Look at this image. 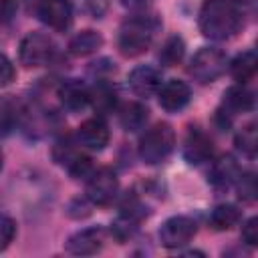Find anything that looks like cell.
<instances>
[{"label": "cell", "instance_id": "d4e9b609", "mask_svg": "<svg viewBox=\"0 0 258 258\" xmlns=\"http://www.w3.org/2000/svg\"><path fill=\"white\" fill-rule=\"evenodd\" d=\"M67 171H69L71 177H75V179H87V177L93 173V163H91V159H89L87 155L79 153V155H75V157L69 161Z\"/></svg>", "mask_w": 258, "mask_h": 258}, {"label": "cell", "instance_id": "e0dca14e", "mask_svg": "<svg viewBox=\"0 0 258 258\" xmlns=\"http://www.w3.org/2000/svg\"><path fill=\"white\" fill-rule=\"evenodd\" d=\"M119 121L125 131H139L149 121V109L141 103H127L119 109Z\"/></svg>", "mask_w": 258, "mask_h": 258}, {"label": "cell", "instance_id": "d6986e66", "mask_svg": "<svg viewBox=\"0 0 258 258\" xmlns=\"http://www.w3.org/2000/svg\"><path fill=\"white\" fill-rule=\"evenodd\" d=\"M240 220H242V212L234 204H220L210 214V226L220 232L232 230L234 226H238Z\"/></svg>", "mask_w": 258, "mask_h": 258}, {"label": "cell", "instance_id": "4fadbf2b", "mask_svg": "<svg viewBox=\"0 0 258 258\" xmlns=\"http://www.w3.org/2000/svg\"><path fill=\"white\" fill-rule=\"evenodd\" d=\"M183 157L189 165H202L214 157V141L200 129H191L183 143Z\"/></svg>", "mask_w": 258, "mask_h": 258}, {"label": "cell", "instance_id": "7a4b0ae2", "mask_svg": "<svg viewBox=\"0 0 258 258\" xmlns=\"http://www.w3.org/2000/svg\"><path fill=\"white\" fill-rule=\"evenodd\" d=\"M157 26L159 24L153 16H147V14L129 16L119 28V36H117L119 52L129 58L143 54L151 46Z\"/></svg>", "mask_w": 258, "mask_h": 258}, {"label": "cell", "instance_id": "30bf717a", "mask_svg": "<svg viewBox=\"0 0 258 258\" xmlns=\"http://www.w3.org/2000/svg\"><path fill=\"white\" fill-rule=\"evenodd\" d=\"M109 137H111L109 127L101 117L87 119L77 129V143L81 147H85V149H91V151L105 149L107 143H109Z\"/></svg>", "mask_w": 258, "mask_h": 258}, {"label": "cell", "instance_id": "9a60e30c", "mask_svg": "<svg viewBox=\"0 0 258 258\" xmlns=\"http://www.w3.org/2000/svg\"><path fill=\"white\" fill-rule=\"evenodd\" d=\"M58 99H60V105L64 109L81 111L91 103V89L83 81L71 79V81H64L58 87Z\"/></svg>", "mask_w": 258, "mask_h": 258}, {"label": "cell", "instance_id": "3957f363", "mask_svg": "<svg viewBox=\"0 0 258 258\" xmlns=\"http://www.w3.org/2000/svg\"><path fill=\"white\" fill-rule=\"evenodd\" d=\"M173 145H175L173 127L169 123H155L139 139V157L143 163L149 165L161 163L173 151Z\"/></svg>", "mask_w": 258, "mask_h": 258}, {"label": "cell", "instance_id": "277c9868", "mask_svg": "<svg viewBox=\"0 0 258 258\" xmlns=\"http://www.w3.org/2000/svg\"><path fill=\"white\" fill-rule=\"evenodd\" d=\"M226 67H228V56L222 48L204 46L194 54L187 73L191 75L194 81L208 85V83H214L216 79H220L226 73Z\"/></svg>", "mask_w": 258, "mask_h": 258}, {"label": "cell", "instance_id": "2e32d148", "mask_svg": "<svg viewBox=\"0 0 258 258\" xmlns=\"http://www.w3.org/2000/svg\"><path fill=\"white\" fill-rule=\"evenodd\" d=\"M224 109H226L224 113H228V115L252 111L254 109V93L248 87H244L242 83L230 87L224 93Z\"/></svg>", "mask_w": 258, "mask_h": 258}, {"label": "cell", "instance_id": "44dd1931", "mask_svg": "<svg viewBox=\"0 0 258 258\" xmlns=\"http://www.w3.org/2000/svg\"><path fill=\"white\" fill-rule=\"evenodd\" d=\"M91 103L95 107L97 113H111L115 107H117V95L115 91L105 83L101 81L93 91H91Z\"/></svg>", "mask_w": 258, "mask_h": 258}, {"label": "cell", "instance_id": "1f68e13d", "mask_svg": "<svg viewBox=\"0 0 258 258\" xmlns=\"http://www.w3.org/2000/svg\"><path fill=\"white\" fill-rule=\"evenodd\" d=\"M234 4H252V0H232Z\"/></svg>", "mask_w": 258, "mask_h": 258}, {"label": "cell", "instance_id": "6da1fadb", "mask_svg": "<svg viewBox=\"0 0 258 258\" xmlns=\"http://www.w3.org/2000/svg\"><path fill=\"white\" fill-rule=\"evenodd\" d=\"M242 24L238 4L232 0H204L198 14L200 32L212 40H228L236 36Z\"/></svg>", "mask_w": 258, "mask_h": 258}, {"label": "cell", "instance_id": "cb8c5ba5", "mask_svg": "<svg viewBox=\"0 0 258 258\" xmlns=\"http://www.w3.org/2000/svg\"><path fill=\"white\" fill-rule=\"evenodd\" d=\"M236 189H238V198L246 204H252L256 200V177L252 171H242L236 179Z\"/></svg>", "mask_w": 258, "mask_h": 258}, {"label": "cell", "instance_id": "4dcf8cb0", "mask_svg": "<svg viewBox=\"0 0 258 258\" xmlns=\"http://www.w3.org/2000/svg\"><path fill=\"white\" fill-rule=\"evenodd\" d=\"M151 2H153V0H121V4H123L125 8H131V10H143V8H147Z\"/></svg>", "mask_w": 258, "mask_h": 258}, {"label": "cell", "instance_id": "9c48e42d", "mask_svg": "<svg viewBox=\"0 0 258 258\" xmlns=\"http://www.w3.org/2000/svg\"><path fill=\"white\" fill-rule=\"evenodd\" d=\"M105 228L103 226H91V228H83L79 232H75L69 240H67V252L75 254V256H91L97 254L103 244H105Z\"/></svg>", "mask_w": 258, "mask_h": 258}, {"label": "cell", "instance_id": "4316f807", "mask_svg": "<svg viewBox=\"0 0 258 258\" xmlns=\"http://www.w3.org/2000/svg\"><path fill=\"white\" fill-rule=\"evenodd\" d=\"M81 6L89 16L101 18L109 8V0H81Z\"/></svg>", "mask_w": 258, "mask_h": 258}, {"label": "cell", "instance_id": "8992f818", "mask_svg": "<svg viewBox=\"0 0 258 258\" xmlns=\"http://www.w3.org/2000/svg\"><path fill=\"white\" fill-rule=\"evenodd\" d=\"M119 194V177L113 169H93L87 177V198L95 206H109Z\"/></svg>", "mask_w": 258, "mask_h": 258}, {"label": "cell", "instance_id": "d6a6232c", "mask_svg": "<svg viewBox=\"0 0 258 258\" xmlns=\"http://www.w3.org/2000/svg\"><path fill=\"white\" fill-rule=\"evenodd\" d=\"M0 169H2V151H0Z\"/></svg>", "mask_w": 258, "mask_h": 258}, {"label": "cell", "instance_id": "7c38bea8", "mask_svg": "<svg viewBox=\"0 0 258 258\" xmlns=\"http://www.w3.org/2000/svg\"><path fill=\"white\" fill-rule=\"evenodd\" d=\"M159 95V105L167 111V113H177L181 109L187 107V103L191 101V89L187 83L179 81V79H169L167 83H163L157 91Z\"/></svg>", "mask_w": 258, "mask_h": 258}, {"label": "cell", "instance_id": "ffe728a7", "mask_svg": "<svg viewBox=\"0 0 258 258\" xmlns=\"http://www.w3.org/2000/svg\"><path fill=\"white\" fill-rule=\"evenodd\" d=\"M256 69H258V58H256V52L254 50H244V52H240L230 62V75L238 83H242V85L256 75Z\"/></svg>", "mask_w": 258, "mask_h": 258}, {"label": "cell", "instance_id": "603a6c76", "mask_svg": "<svg viewBox=\"0 0 258 258\" xmlns=\"http://www.w3.org/2000/svg\"><path fill=\"white\" fill-rule=\"evenodd\" d=\"M183 52H185L183 40L179 36H169L159 50V60L163 67H173L183 58Z\"/></svg>", "mask_w": 258, "mask_h": 258}, {"label": "cell", "instance_id": "5b68a950", "mask_svg": "<svg viewBox=\"0 0 258 258\" xmlns=\"http://www.w3.org/2000/svg\"><path fill=\"white\" fill-rule=\"evenodd\" d=\"M54 42L42 32H28L18 48L20 62L24 67H44L54 56Z\"/></svg>", "mask_w": 258, "mask_h": 258}, {"label": "cell", "instance_id": "7402d4cb", "mask_svg": "<svg viewBox=\"0 0 258 258\" xmlns=\"http://www.w3.org/2000/svg\"><path fill=\"white\" fill-rule=\"evenodd\" d=\"M234 145H236V149H238L242 155L254 159V157H256V149H258V133H256V125L250 123V125L242 127V129L236 133V137H234Z\"/></svg>", "mask_w": 258, "mask_h": 258}, {"label": "cell", "instance_id": "484cf974", "mask_svg": "<svg viewBox=\"0 0 258 258\" xmlns=\"http://www.w3.org/2000/svg\"><path fill=\"white\" fill-rule=\"evenodd\" d=\"M14 236H16V222L10 216L0 214V252L10 246Z\"/></svg>", "mask_w": 258, "mask_h": 258}, {"label": "cell", "instance_id": "83f0119b", "mask_svg": "<svg viewBox=\"0 0 258 258\" xmlns=\"http://www.w3.org/2000/svg\"><path fill=\"white\" fill-rule=\"evenodd\" d=\"M242 240L252 248L258 246V218H250L242 226Z\"/></svg>", "mask_w": 258, "mask_h": 258}, {"label": "cell", "instance_id": "5bb4252c", "mask_svg": "<svg viewBox=\"0 0 258 258\" xmlns=\"http://www.w3.org/2000/svg\"><path fill=\"white\" fill-rule=\"evenodd\" d=\"M240 173H242V169H240L238 161H236L232 155H222V157H218V159L212 163L210 179H208V181L212 183L214 189L226 191V189H230V187L236 183V179H238Z\"/></svg>", "mask_w": 258, "mask_h": 258}, {"label": "cell", "instance_id": "ac0fdd59", "mask_svg": "<svg viewBox=\"0 0 258 258\" xmlns=\"http://www.w3.org/2000/svg\"><path fill=\"white\" fill-rule=\"evenodd\" d=\"M103 46V36L97 30H81L79 34H75L69 42V50L75 56H87L97 52Z\"/></svg>", "mask_w": 258, "mask_h": 258}, {"label": "cell", "instance_id": "f546056e", "mask_svg": "<svg viewBox=\"0 0 258 258\" xmlns=\"http://www.w3.org/2000/svg\"><path fill=\"white\" fill-rule=\"evenodd\" d=\"M16 14V0H0V22H10Z\"/></svg>", "mask_w": 258, "mask_h": 258}, {"label": "cell", "instance_id": "8fae6325", "mask_svg": "<svg viewBox=\"0 0 258 258\" xmlns=\"http://www.w3.org/2000/svg\"><path fill=\"white\" fill-rule=\"evenodd\" d=\"M127 85L137 97H145L147 99V97H151V95H155L159 91L161 73H159V69H155L151 64H139L129 73Z\"/></svg>", "mask_w": 258, "mask_h": 258}, {"label": "cell", "instance_id": "ba28073f", "mask_svg": "<svg viewBox=\"0 0 258 258\" xmlns=\"http://www.w3.org/2000/svg\"><path fill=\"white\" fill-rule=\"evenodd\" d=\"M38 18L52 30H67L73 24V4L71 0H38Z\"/></svg>", "mask_w": 258, "mask_h": 258}, {"label": "cell", "instance_id": "52a82bcc", "mask_svg": "<svg viewBox=\"0 0 258 258\" xmlns=\"http://www.w3.org/2000/svg\"><path fill=\"white\" fill-rule=\"evenodd\" d=\"M198 224L189 216H171L159 228V242L165 248H181L194 240Z\"/></svg>", "mask_w": 258, "mask_h": 258}, {"label": "cell", "instance_id": "f1b7e54d", "mask_svg": "<svg viewBox=\"0 0 258 258\" xmlns=\"http://www.w3.org/2000/svg\"><path fill=\"white\" fill-rule=\"evenodd\" d=\"M16 77V71H14V64L10 62L8 56L0 54V87H6L14 81Z\"/></svg>", "mask_w": 258, "mask_h": 258}]
</instances>
